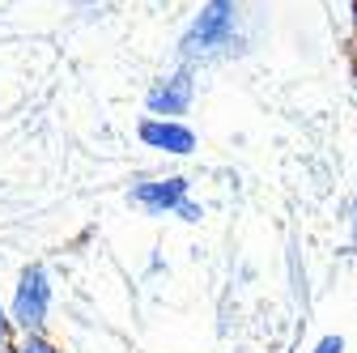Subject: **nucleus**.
<instances>
[{"instance_id": "obj_1", "label": "nucleus", "mask_w": 357, "mask_h": 353, "mask_svg": "<svg viewBox=\"0 0 357 353\" xmlns=\"http://www.w3.org/2000/svg\"><path fill=\"white\" fill-rule=\"evenodd\" d=\"M238 38V0H204V9L192 17V26L178 38V52L188 64L213 60Z\"/></svg>"}, {"instance_id": "obj_2", "label": "nucleus", "mask_w": 357, "mask_h": 353, "mask_svg": "<svg viewBox=\"0 0 357 353\" xmlns=\"http://www.w3.org/2000/svg\"><path fill=\"white\" fill-rule=\"evenodd\" d=\"M47 315H52V277L43 264H26L17 277V290H13V302H9V320L22 332H43Z\"/></svg>"}, {"instance_id": "obj_3", "label": "nucleus", "mask_w": 357, "mask_h": 353, "mask_svg": "<svg viewBox=\"0 0 357 353\" xmlns=\"http://www.w3.org/2000/svg\"><path fill=\"white\" fill-rule=\"evenodd\" d=\"M192 98H196V77H192V64H183V68H174L170 77H158L149 85L145 107L158 119H174V115H188Z\"/></svg>"}, {"instance_id": "obj_4", "label": "nucleus", "mask_w": 357, "mask_h": 353, "mask_svg": "<svg viewBox=\"0 0 357 353\" xmlns=\"http://www.w3.org/2000/svg\"><path fill=\"white\" fill-rule=\"evenodd\" d=\"M137 137H141L149 149H162V153H174V158H183V153L196 149V132H192L188 123H178V119H158V115H149V119H141Z\"/></svg>"}, {"instance_id": "obj_5", "label": "nucleus", "mask_w": 357, "mask_h": 353, "mask_svg": "<svg viewBox=\"0 0 357 353\" xmlns=\"http://www.w3.org/2000/svg\"><path fill=\"white\" fill-rule=\"evenodd\" d=\"M132 200H137L141 209H149V213H174L178 204L188 200V179L170 174V179H149V183H137V188H132Z\"/></svg>"}, {"instance_id": "obj_6", "label": "nucleus", "mask_w": 357, "mask_h": 353, "mask_svg": "<svg viewBox=\"0 0 357 353\" xmlns=\"http://www.w3.org/2000/svg\"><path fill=\"white\" fill-rule=\"evenodd\" d=\"M13 353H56V345L43 336V332H26V336H22V345H17Z\"/></svg>"}, {"instance_id": "obj_7", "label": "nucleus", "mask_w": 357, "mask_h": 353, "mask_svg": "<svg viewBox=\"0 0 357 353\" xmlns=\"http://www.w3.org/2000/svg\"><path fill=\"white\" fill-rule=\"evenodd\" d=\"M9 340H13V320H9L5 306H0V353H9Z\"/></svg>"}, {"instance_id": "obj_8", "label": "nucleus", "mask_w": 357, "mask_h": 353, "mask_svg": "<svg viewBox=\"0 0 357 353\" xmlns=\"http://www.w3.org/2000/svg\"><path fill=\"white\" fill-rule=\"evenodd\" d=\"M174 217H183V222H200V217H204V209H200L196 200H183V204L174 209Z\"/></svg>"}, {"instance_id": "obj_9", "label": "nucleus", "mask_w": 357, "mask_h": 353, "mask_svg": "<svg viewBox=\"0 0 357 353\" xmlns=\"http://www.w3.org/2000/svg\"><path fill=\"white\" fill-rule=\"evenodd\" d=\"M310 353H344V340H340V336H324Z\"/></svg>"}, {"instance_id": "obj_10", "label": "nucleus", "mask_w": 357, "mask_h": 353, "mask_svg": "<svg viewBox=\"0 0 357 353\" xmlns=\"http://www.w3.org/2000/svg\"><path fill=\"white\" fill-rule=\"evenodd\" d=\"M349 13H353V43H357V0H353V9H349Z\"/></svg>"}, {"instance_id": "obj_11", "label": "nucleus", "mask_w": 357, "mask_h": 353, "mask_svg": "<svg viewBox=\"0 0 357 353\" xmlns=\"http://www.w3.org/2000/svg\"><path fill=\"white\" fill-rule=\"evenodd\" d=\"M85 5H98V0H85Z\"/></svg>"}]
</instances>
